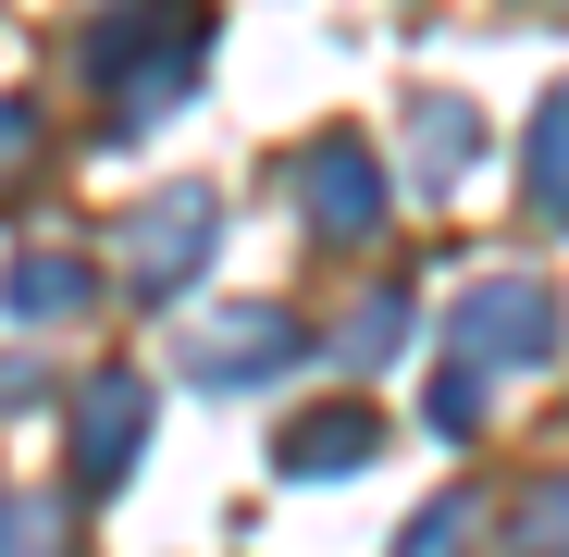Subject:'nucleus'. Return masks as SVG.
<instances>
[{
    "label": "nucleus",
    "mask_w": 569,
    "mask_h": 557,
    "mask_svg": "<svg viewBox=\"0 0 569 557\" xmlns=\"http://www.w3.org/2000/svg\"><path fill=\"white\" fill-rule=\"evenodd\" d=\"M211 236H223V199H211V186H173V199H149V211H137V236H124V272H137L149 298H173L186 272L211 260Z\"/></svg>",
    "instance_id": "1"
},
{
    "label": "nucleus",
    "mask_w": 569,
    "mask_h": 557,
    "mask_svg": "<svg viewBox=\"0 0 569 557\" xmlns=\"http://www.w3.org/2000/svg\"><path fill=\"white\" fill-rule=\"evenodd\" d=\"M557 322H545V286H470L458 310V371H496V359H545Z\"/></svg>",
    "instance_id": "2"
},
{
    "label": "nucleus",
    "mask_w": 569,
    "mask_h": 557,
    "mask_svg": "<svg viewBox=\"0 0 569 557\" xmlns=\"http://www.w3.org/2000/svg\"><path fill=\"white\" fill-rule=\"evenodd\" d=\"M298 199H310L322 236H371V223H385V161H371L359 137H322L310 173H298Z\"/></svg>",
    "instance_id": "3"
},
{
    "label": "nucleus",
    "mask_w": 569,
    "mask_h": 557,
    "mask_svg": "<svg viewBox=\"0 0 569 557\" xmlns=\"http://www.w3.org/2000/svg\"><path fill=\"white\" fill-rule=\"evenodd\" d=\"M284 359H298V322L284 310H223V322L186 335V371H199V385H260V371H284Z\"/></svg>",
    "instance_id": "4"
},
{
    "label": "nucleus",
    "mask_w": 569,
    "mask_h": 557,
    "mask_svg": "<svg viewBox=\"0 0 569 557\" xmlns=\"http://www.w3.org/2000/svg\"><path fill=\"white\" fill-rule=\"evenodd\" d=\"M137 434H149V385H137V371L87 385V421H74V484H124V471H137Z\"/></svg>",
    "instance_id": "5"
},
{
    "label": "nucleus",
    "mask_w": 569,
    "mask_h": 557,
    "mask_svg": "<svg viewBox=\"0 0 569 557\" xmlns=\"http://www.w3.org/2000/svg\"><path fill=\"white\" fill-rule=\"evenodd\" d=\"M371 446H385V434H371V409H310V421H284V471H359V458Z\"/></svg>",
    "instance_id": "6"
},
{
    "label": "nucleus",
    "mask_w": 569,
    "mask_h": 557,
    "mask_svg": "<svg viewBox=\"0 0 569 557\" xmlns=\"http://www.w3.org/2000/svg\"><path fill=\"white\" fill-rule=\"evenodd\" d=\"M0 298H13V310H87V260H13Z\"/></svg>",
    "instance_id": "7"
},
{
    "label": "nucleus",
    "mask_w": 569,
    "mask_h": 557,
    "mask_svg": "<svg viewBox=\"0 0 569 557\" xmlns=\"http://www.w3.org/2000/svg\"><path fill=\"white\" fill-rule=\"evenodd\" d=\"M532 199L569 223V100H545V125H532Z\"/></svg>",
    "instance_id": "8"
},
{
    "label": "nucleus",
    "mask_w": 569,
    "mask_h": 557,
    "mask_svg": "<svg viewBox=\"0 0 569 557\" xmlns=\"http://www.w3.org/2000/svg\"><path fill=\"white\" fill-rule=\"evenodd\" d=\"M508 545H520V557H569V484H532L520 520H508Z\"/></svg>",
    "instance_id": "9"
},
{
    "label": "nucleus",
    "mask_w": 569,
    "mask_h": 557,
    "mask_svg": "<svg viewBox=\"0 0 569 557\" xmlns=\"http://www.w3.org/2000/svg\"><path fill=\"white\" fill-rule=\"evenodd\" d=\"M0 557H62V520L38 496H0Z\"/></svg>",
    "instance_id": "10"
},
{
    "label": "nucleus",
    "mask_w": 569,
    "mask_h": 557,
    "mask_svg": "<svg viewBox=\"0 0 569 557\" xmlns=\"http://www.w3.org/2000/svg\"><path fill=\"white\" fill-rule=\"evenodd\" d=\"M397 322H409V298H359V322H347L335 347H347V359H385V347H397Z\"/></svg>",
    "instance_id": "11"
},
{
    "label": "nucleus",
    "mask_w": 569,
    "mask_h": 557,
    "mask_svg": "<svg viewBox=\"0 0 569 557\" xmlns=\"http://www.w3.org/2000/svg\"><path fill=\"white\" fill-rule=\"evenodd\" d=\"M458 533H470V508H433V520H421V533H409L397 557H458Z\"/></svg>",
    "instance_id": "12"
},
{
    "label": "nucleus",
    "mask_w": 569,
    "mask_h": 557,
    "mask_svg": "<svg viewBox=\"0 0 569 557\" xmlns=\"http://www.w3.org/2000/svg\"><path fill=\"white\" fill-rule=\"evenodd\" d=\"M26 397H38V371H26V359H0V409H26Z\"/></svg>",
    "instance_id": "13"
}]
</instances>
